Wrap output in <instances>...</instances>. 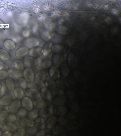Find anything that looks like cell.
I'll list each match as a JSON object with an SVG mask.
<instances>
[{
  "mask_svg": "<svg viewBox=\"0 0 121 136\" xmlns=\"http://www.w3.org/2000/svg\"><path fill=\"white\" fill-rule=\"evenodd\" d=\"M26 135L25 129L21 127L18 128L17 130L13 134V136H24Z\"/></svg>",
  "mask_w": 121,
  "mask_h": 136,
  "instance_id": "42",
  "label": "cell"
},
{
  "mask_svg": "<svg viewBox=\"0 0 121 136\" xmlns=\"http://www.w3.org/2000/svg\"><path fill=\"white\" fill-rule=\"evenodd\" d=\"M4 128L6 130L12 133H14L18 129L16 125L14 122L6 121L3 124Z\"/></svg>",
  "mask_w": 121,
  "mask_h": 136,
  "instance_id": "22",
  "label": "cell"
},
{
  "mask_svg": "<svg viewBox=\"0 0 121 136\" xmlns=\"http://www.w3.org/2000/svg\"><path fill=\"white\" fill-rule=\"evenodd\" d=\"M52 133L55 135H60L64 132L63 126L59 125H56L52 129Z\"/></svg>",
  "mask_w": 121,
  "mask_h": 136,
  "instance_id": "38",
  "label": "cell"
},
{
  "mask_svg": "<svg viewBox=\"0 0 121 136\" xmlns=\"http://www.w3.org/2000/svg\"><path fill=\"white\" fill-rule=\"evenodd\" d=\"M43 53L42 48L37 46L30 49L28 54L29 55L36 58L42 56Z\"/></svg>",
  "mask_w": 121,
  "mask_h": 136,
  "instance_id": "16",
  "label": "cell"
},
{
  "mask_svg": "<svg viewBox=\"0 0 121 136\" xmlns=\"http://www.w3.org/2000/svg\"><path fill=\"white\" fill-rule=\"evenodd\" d=\"M66 129L68 131H75L81 127L80 123L76 121L73 120L69 122L65 126Z\"/></svg>",
  "mask_w": 121,
  "mask_h": 136,
  "instance_id": "28",
  "label": "cell"
},
{
  "mask_svg": "<svg viewBox=\"0 0 121 136\" xmlns=\"http://www.w3.org/2000/svg\"><path fill=\"white\" fill-rule=\"evenodd\" d=\"M48 73L49 76L55 80L60 78V76L58 67L52 64L48 68Z\"/></svg>",
  "mask_w": 121,
  "mask_h": 136,
  "instance_id": "8",
  "label": "cell"
},
{
  "mask_svg": "<svg viewBox=\"0 0 121 136\" xmlns=\"http://www.w3.org/2000/svg\"><path fill=\"white\" fill-rule=\"evenodd\" d=\"M46 71L43 69L38 70L35 75L34 82L37 86H41L43 83L46 76Z\"/></svg>",
  "mask_w": 121,
  "mask_h": 136,
  "instance_id": "1",
  "label": "cell"
},
{
  "mask_svg": "<svg viewBox=\"0 0 121 136\" xmlns=\"http://www.w3.org/2000/svg\"><path fill=\"white\" fill-rule=\"evenodd\" d=\"M65 48L62 45L59 44L52 45L51 47L52 51L55 53L60 54L64 51Z\"/></svg>",
  "mask_w": 121,
  "mask_h": 136,
  "instance_id": "32",
  "label": "cell"
},
{
  "mask_svg": "<svg viewBox=\"0 0 121 136\" xmlns=\"http://www.w3.org/2000/svg\"><path fill=\"white\" fill-rule=\"evenodd\" d=\"M11 95L9 94H6L0 98V106H8L12 100Z\"/></svg>",
  "mask_w": 121,
  "mask_h": 136,
  "instance_id": "23",
  "label": "cell"
},
{
  "mask_svg": "<svg viewBox=\"0 0 121 136\" xmlns=\"http://www.w3.org/2000/svg\"><path fill=\"white\" fill-rule=\"evenodd\" d=\"M17 82L18 86L23 89H26L28 87V83L23 76L17 78Z\"/></svg>",
  "mask_w": 121,
  "mask_h": 136,
  "instance_id": "35",
  "label": "cell"
},
{
  "mask_svg": "<svg viewBox=\"0 0 121 136\" xmlns=\"http://www.w3.org/2000/svg\"><path fill=\"white\" fill-rule=\"evenodd\" d=\"M5 24L4 22L0 19V30H4Z\"/></svg>",
  "mask_w": 121,
  "mask_h": 136,
  "instance_id": "50",
  "label": "cell"
},
{
  "mask_svg": "<svg viewBox=\"0 0 121 136\" xmlns=\"http://www.w3.org/2000/svg\"><path fill=\"white\" fill-rule=\"evenodd\" d=\"M44 129H40L38 130L35 136H44L46 134V132Z\"/></svg>",
  "mask_w": 121,
  "mask_h": 136,
  "instance_id": "47",
  "label": "cell"
},
{
  "mask_svg": "<svg viewBox=\"0 0 121 136\" xmlns=\"http://www.w3.org/2000/svg\"><path fill=\"white\" fill-rule=\"evenodd\" d=\"M24 92L26 96L31 99L34 100L41 97L40 91L35 88H28L26 89Z\"/></svg>",
  "mask_w": 121,
  "mask_h": 136,
  "instance_id": "3",
  "label": "cell"
},
{
  "mask_svg": "<svg viewBox=\"0 0 121 136\" xmlns=\"http://www.w3.org/2000/svg\"><path fill=\"white\" fill-rule=\"evenodd\" d=\"M68 134L69 135L71 136H80L81 135V134L79 132L75 131H71V132L69 133Z\"/></svg>",
  "mask_w": 121,
  "mask_h": 136,
  "instance_id": "48",
  "label": "cell"
},
{
  "mask_svg": "<svg viewBox=\"0 0 121 136\" xmlns=\"http://www.w3.org/2000/svg\"><path fill=\"white\" fill-rule=\"evenodd\" d=\"M112 13L115 14H117L118 13L117 10L115 9H112Z\"/></svg>",
  "mask_w": 121,
  "mask_h": 136,
  "instance_id": "53",
  "label": "cell"
},
{
  "mask_svg": "<svg viewBox=\"0 0 121 136\" xmlns=\"http://www.w3.org/2000/svg\"><path fill=\"white\" fill-rule=\"evenodd\" d=\"M14 67L16 70L22 72L25 67L23 62L19 59H15L13 62Z\"/></svg>",
  "mask_w": 121,
  "mask_h": 136,
  "instance_id": "30",
  "label": "cell"
},
{
  "mask_svg": "<svg viewBox=\"0 0 121 136\" xmlns=\"http://www.w3.org/2000/svg\"><path fill=\"white\" fill-rule=\"evenodd\" d=\"M21 106L28 111L34 108L33 101L31 99L26 96H24L21 101Z\"/></svg>",
  "mask_w": 121,
  "mask_h": 136,
  "instance_id": "12",
  "label": "cell"
},
{
  "mask_svg": "<svg viewBox=\"0 0 121 136\" xmlns=\"http://www.w3.org/2000/svg\"><path fill=\"white\" fill-rule=\"evenodd\" d=\"M9 113L8 110L6 109L0 110V123L6 120Z\"/></svg>",
  "mask_w": 121,
  "mask_h": 136,
  "instance_id": "40",
  "label": "cell"
},
{
  "mask_svg": "<svg viewBox=\"0 0 121 136\" xmlns=\"http://www.w3.org/2000/svg\"><path fill=\"white\" fill-rule=\"evenodd\" d=\"M58 68L60 76L64 77L68 76L70 70L67 64L63 62L60 65Z\"/></svg>",
  "mask_w": 121,
  "mask_h": 136,
  "instance_id": "21",
  "label": "cell"
},
{
  "mask_svg": "<svg viewBox=\"0 0 121 136\" xmlns=\"http://www.w3.org/2000/svg\"><path fill=\"white\" fill-rule=\"evenodd\" d=\"M33 102L34 107L38 109L47 107L48 105V101L41 97L33 100Z\"/></svg>",
  "mask_w": 121,
  "mask_h": 136,
  "instance_id": "15",
  "label": "cell"
},
{
  "mask_svg": "<svg viewBox=\"0 0 121 136\" xmlns=\"http://www.w3.org/2000/svg\"><path fill=\"white\" fill-rule=\"evenodd\" d=\"M86 4H87L88 5V6H90L91 7L92 6V4L90 2H87Z\"/></svg>",
  "mask_w": 121,
  "mask_h": 136,
  "instance_id": "54",
  "label": "cell"
},
{
  "mask_svg": "<svg viewBox=\"0 0 121 136\" xmlns=\"http://www.w3.org/2000/svg\"><path fill=\"white\" fill-rule=\"evenodd\" d=\"M39 110L36 108H33L31 110L28 111L27 117L34 120L39 116Z\"/></svg>",
  "mask_w": 121,
  "mask_h": 136,
  "instance_id": "37",
  "label": "cell"
},
{
  "mask_svg": "<svg viewBox=\"0 0 121 136\" xmlns=\"http://www.w3.org/2000/svg\"><path fill=\"white\" fill-rule=\"evenodd\" d=\"M67 104L72 111L75 112H78L80 109L78 104L76 101L70 99L67 102Z\"/></svg>",
  "mask_w": 121,
  "mask_h": 136,
  "instance_id": "31",
  "label": "cell"
},
{
  "mask_svg": "<svg viewBox=\"0 0 121 136\" xmlns=\"http://www.w3.org/2000/svg\"><path fill=\"white\" fill-rule=\"evenodd\" d=\"M40 61H38L41 68L43 69H48L52 64L51 58L43 56Z\"/></svg>",
  "mask_w": 121,
  "mask_h": 136,
  "instance_id": "20",
  "label": "cell"
},
{
  "mask_svg": "<svg viewBox=\"0 0 121 136\" xmlns=\"http://www.w3.org/2000/svg\"><path fill=\"white\" fill-rule=\"evenodd\" d=\"M24 64L30 67H35L38 64V60L36 58L30 55H26L23 58Z\"/></svg>",
  "mask_w": 121,
  "mask_h": 136,
  "instance_id": "6",
  "label": "cell"
},
{
  "mask_svg": "<svg viewBox=\"0 0 121 136\" xmlns=\"http://www.w3.org/2000/svg\"><path fill=\"white\" fill-rule=\"evenodd\" d=\"M4 83L6 88L10 91L13 90L16 87L14 80L10 77L9 76L4 80Z\"/></svg>",
  "mask_w": 121,
  "mask_h": 136,
  "instance_id": "26",
  "label": "cell"
},
{
  "mask_svg": "<svg viewBox=\"0 0 121 136\" xmlns=\"http://www.w3.org/2000/svg\"><path fill=\"white\" fill-rule=\"evenodd\" d=\"M10 54L6 50L0 48V59L2 60H9L10 59Z\"/></svg>",
  "mask_w": 121,
  "mask_h": 136,
  "instance_id": "33",
  "label": "cell"
},
{
  "mask_svg": "<svg viewBox=\"0 0 121 136\" xmlns=\"http://www.w3.org/2000/svg\"><path fill=\"white\" fill-rule=\"evenodd\" d=\"M24 44V45L30 49L34 47L39 46L40 42L39 40L37 39L30 38L27 39L25 41Z\"/></svg>",
  "mask_w": 121,
  "mask_h": 136,
  "instance_id": "19",
  "label": "cell"
},
{
  "mask_svg": "<svg viewBox=\"0 0 121 136\" xmlns=\"http://www.w3.org/2000/svg\"><path fill=\"white\" fill-rule=\"evenodd\" d=\"M53 114L56 116H64L68 112L67 107L64 105L55 106L53 108Z\"/></svg>",
  "mask_w": 121,
  "mask_h": 136,
  "instance_id": "13",
  "label": "cell"
},
{
  "mask_svg": "<svg viewBox=\"0 0 121 136\" xmlns=\"http://www.w3.org/2000/svg\"><path fill=\"white\" fill-rule=\"evenodd\" d=\"M69 122V120L64 116L59 117L57 119V123L62 126H65Z\"/></svg>",
  "mask_w": 121,
  "mask_h": 136,
  "instance_id": "39",
  "label": "cell"
},
{
  "mask_svg": "<svg viewBox=\"0 0 121 136\" xmlns=\"http://www.w3.org/2000/svg\"><path fill=\"white\" fill-rule=\"evenodd\" d=\"M47 119L45 121L46 128L48 130L52 129L56 125L57 118L53 115Z\"/></svg>",
  "mask_w": 121,
  "mask_h": 136,
  "instance_id": "14",
  "label": "cell"
},
{
  "mask_svg": "<svg viewBox=\"0 0 121 136\" xmlns=\"http://www.w3.org/2000/svg\"><path fill=\"white\" fill-rule=\"evenodd\" d=\"M22 75L28 83L30 84L34 82L35 74L34 70L30 67H25L22 71Z\"/></svg>",
  "mask_w": 121,
  "mask_h": 136,
  "instance_id": "2",
  "label": "cell"
},
{
  "mask_svg": "<svg viewBox=\"0 0 121 136\" xmlns=\"http://www.w3.org/2000/svg\"><path fill=\"white\" fill-rule=\"evenodd\" d=\"M66 115V118L69 120H74L77 118V116L75 112L72 111H69L67 112Z\"/></svg>",
  "mask_w": 121,
  "mask_h": 136,
  "instance_id": "44",
  "label": "cell"
},
{
  "mask_svg": "<svg viewBox=\"0 0 121 136\" xmlns=\"http://www.w3.org/2000/svg\"><path fill=\"white\" fill-rule=\"evenodd\" d=\"M17 119V117L15 114L9 112L8 114L6 120L14 122Z\"/></svg>",
  "mask_w": 121,
  "mask_h": 136,
  "instance_id": "45",
  "label": "cell"
},
{
  "mask_svg": "<svg viewBox=\"0 0 121 136\" xmlns=\"http://www.w3.org/2000/svg\"><path fill=\"white\" fill-rule=\"evenodd\" d=\"M34 120L35 125L39 129H44L46 128L45 121L44 119L38 116Z\"/></svg>",
  "mask_w": 121,
  "mask_h": 136,
  "instance_id": "29",
  "label": "cell"
},
{
  "mask_svg": "<svg viewBox=\"0 0 121 136\" xmlns=\"http://www.w3.org/2000/svg\"><path fill=\"white\" fill-rule=\"evenodd\" d=\"M5 66V62L3 60H0V70L4 69Z\"/></svg>",
  "mask_w": 121,
  "mask_h": 136,
  "instance_id": "52",
  "label": "cell"
},
{
  "mask_svg": "<svg viewBox=\"0 0 121 136\" xmlns=\"http://www.w3.org/2000/svg\"><path fill=\"white\" fill-rule=\"evenodd\" d=\"M53 114V108L47 106L39 110V116L44 119L47 118Z\"/></svg>",
  "mask_w": 121,
  "mask_h": 136,
  "instance_id": "7",
  "label": "cell"
},
{
  "mask_svg": "<svg viewBox=\"0 0 121 136\" xmlns=\"http://www.w3.org/2000/svg\"><path fill=\"white\" fill-rule=\"evenodd\" d=\"M3 46L6 50L8 51H13L16 47L15 42L12 40L10 39H5L3 42Z\"/></svg>",
  "mask_w": 121,
  "mask_h": 136,
  "instance_id": "18",
  "label": "cell"
},
{
  "mask_svg": "<svg viewBox=\"0 0 121 136\" xmlns=\"http://www.w3.org/2000/svg\"><path fill=\"white\" fill-rule=\"evenodd\" d=\"M52 104L55 106L64 105L67 101L66 97L63 94H58L52 99Z\"/></svg>",
  "mask_w": 121,
  "mask_h": 136,
  "instance_id": "5",
  "label": "cell"
},
{
  "mask_svg": "<svg viewBox=\"0 0 121 136\" xmlns=\"http://www.w3.org/2000/svg\"><path fill=\"white\" fill-rule=\"evenodd\" d=\"M20 100L17 98L12 100L9 105L8 110L10 113L16 114L21 107Z\"/></svg>",
  "mask_w": 121,
  "mask_h": 136,
  "instance_id": "4",
  "label": "cell"
},
{
  "mask_svg": "<svg viewBox=\"0 0 121 136\" xmlns=\"http://www.w3.org/2000/svg\"><path fill=\"white\" fill-rule=\"evenodd\" d=\"M2 132L0 130V136H2Z\"/></svg>",
  "mask_w": 121,
  "mask_h": 136,
  "instance_id": "56",
  "label": "cell"
},
{
  "mask_svg": "<svg viewBox=\"0 0 121 136\" xmlns=\"http://www.w3.org/2000/svg\"><path fill=\"white\" fill-rule=\"evenodd\" d=\"M2 85L1 83L0 82V90L2 89Z\"/></svg>",
  "mask_w": 121,
  "mask_h": 136,
  "instance_id": "55",
  "label": "cell"
},
{
  "mask_svg": "<svg viewBox=\"0 0 121 136\" xmlns=\"http://www.w3.org/2000/svg\"><path fill=\"white\" fill-rule=\"evenodd\" d=\"M28 111L23 107H21L17 113V116L20 118L27 117Z\"/></svg>",
  "mask_w": 121,
  "mask_h": 136,
  "instance_id": "41",
  "label": "cell"
},
{
  "mask_svg": "<svg viewBox=\"0 0 121 136\" xmlns=\"http://www.w3.org/2000/svg\"><path fill=\"white\" fill-rule=\"evenodd\" d=\"M40 92L41 98L47 101L51 100L52 96L51 90L44 86L41 88Z\"/></svg>",
  "mask_w": 121,
  "mask_h": 136,
  "instance_id": "9",
  "label": "cell"
},
{
  "mask_svg": "<svg viewBox=\"0 0 121 136\" xmlns=\"http://www.w3.org/2000/svg\"><path fill=\"white\" fill-rule=\"evenodd\" d=\"M71 55L68 57V60L69 63L70 64L73 63L75 61H76V60H75L76 59H74L73 55V54Z\"/></svg>",
  "mask_w": 121,
  "mask_h": 136,
  "instance_id": "49",
  "label": "cell"
},
{
  "mask_svg": "<svg viewBox=\"0 0 121 136\" xmlns=\"http://www.w3.org/2000/svg\"><path fill=\"white\" fill-rule=\"evenodd\" d=\"M52 44L51 43H47L45 44L42 48V56L44 57H47L52 51L51 47Z\"/></svg>",
  "mask_w": 121,
  "mask_h": 136,
  "instance_id": "34",
  "label": "cell"
},
{
  "mask_svg": "<svg viewBox=\"0 0 121 136\" xmlns=\"http://www.w3.org/2000/svg\"><path fill=\"white\" fill-rule=\"evenodd\" d=\"M9 75V73L7 70L4 69L0 70V81L4 80Z\"/></svg>",
  "mask_w": 121,
  "mask_h": 136,
  "instance_id": "43",
  "label": "cell"
},
{
  "mask_svg": "<svg viewBox=\"0 0 121 136\" xmlns=\"http://www.w3.org/2000/svg\"><path fill=\"white\" fill-rule=\"evenodd\" d=\"M12 133L6 130L2 132V136H12L13 135Z\"/></svg>",
  "mask_w": 121,
  "mask_h": 136,
  "instance_id": "51",
  "label": "cell"
},
{
  "mask_svg": "<svg viewBox=\"0 0 121 136\" xmlns=\"http://www.w3.org/2000/svg\"><path fill=\"white\" fill-rule=\"evenodd\" d=\"M67 97L70 99H72L73 98L75 97V94L73 91L72 90H68L67 93Z\"/></svg>",
  "mask_w": 121,
  "mask_h": 136,
  "instance_id": "46",
  "label": "cell"
},
{
  "mask_svg": "<svg viewBox=\"0 0 121 136\" xmlns=\"http://www.w3.org/2000/svg\"><path fill=\"white\" fill-rule=\"evenodd\" d=\"M19 125L26 129L34 126V120L27 117L20 118L18 120Z\"/></svg>",
  "mask_w": 121,
  "mask_h": 136,
  "instance_id": "10",
  "label": "cell"
},
{
  "mask_svg": "<svg viewBox=\"0 0 121 136\" xmlns=\"http://www.w3.org/2000/svg\"><path fill=\"white\" fill-rule=\"evenodd\" d=\"M51 60L52 64L58 67L63 62L64 59L60 54L54 53L52 56Z\"/></svg>",
  "mask_w": 121,
  "mask_h": 136,
  "instance_id": "17",
  "label": "cell"
},
{
  "mask_svg": "<svg viewBox=\"0 0 121 136\" xmlns=\"http://www.w3.org/2000/svg\"><path fill=\"white\" fill-rule=\"evenodd\" d=\"M13 90L14 96L16 98L20 100L24 96L25 92L23 89L19 86L15 87Z\"/></svg>",
  "mask_w": 121,
  "mask_h": 136,
  "instance_id": "27",
  "label": "cell"
},
{
  "mask_svg": "<svg viewBox=\"0 0 121 136\" xmlns=\"http://www.w3.org/2000/svg\"><path fill=\"white\" fill-rule=\"evenodd\" d=\"M29 49L25 45L18 48L15 52V55L17 58H23L28 54Z\"/></svg>",
  "mask_w": 121,
  "mask_h": 136,
  "instance_id": "11",
  "label": "cell"
},
{
  "mask_svg": "<svg viewBox=\"0 0 121 136\" xmlns=\"http://www.w3.org/2000/svg\"><path fill=\"white\" fill-rule=\"evenodd\" d=\"M26 135L28 136L35 135L39 129L35 125L25 129Z\"/></svg>",
  "mask_w": 121,
  "mask_h": 136,
  "instance_id": "36",
  "label": "cell"
},
{
  "mask_svg": "<svg viewBox=\"0 0 121 136\" xmlns=\"http://www.w3.org/2000/svg\"><path fill=\"white\" fill-rule=\"evenodd\" d=\"M43 83L44 86L51 90H54L56 87L55 81L49 76H46Z\"/></svg>",
  "mask_w": 121,
  "mask_h": 136,
  "instance_id": "24",
  "label": "cell"
},
{
  "mask_svg": "<svg viewBox=\"0 0 121 136\" xmlns=\"http://www.w3.org/2000/svg\"><path fill=\"white\" fill-rule=\"evenodd\" d=\"M56 87L61 90H65L68 88L69 86V83L64 79L60 78L55 81Z\"/></svg>",
  "mask_w": 121,
  "mask_h": 136,
  "instance_id": "25",
  "label": "cell"
}]
</instances>
